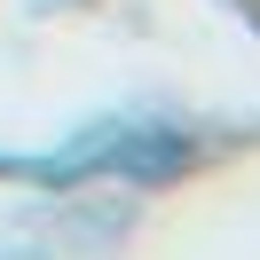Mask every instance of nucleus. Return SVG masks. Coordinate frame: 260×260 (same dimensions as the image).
<instances>
[{
	"label": "nucleus",
	"instance_id": "2",
	"mask_svg": "<svg viewBox=\"0 0 260 260\" xmlns=\"http://www.w3.org/2000/svg\"><path fill=\"white\" fill-rule=\"evenodd\" d=\"M32 16H63V8H87V0H24Z\"/></svg>",
	"mask_w": 260,
	"mask_h": 260
},
{
	"label": "nucleus",
	"instance_id": "3",
	"mask_svg": "<svg viewBox=\"0 0 260 260\" xmlns=\"http://www.w3.org/2000/svg\"><path fill=\"white\" fill-rule=\"evenodd\" d=\"M244 16H252V24H260V0H244Z\"/></svg>",
	"mask_w": 260,
	"mask_h": 260
},
{
	"label": "nucleus",
	"instance_id": "1",
	"mask_svg": "<svg viewBox=\"0 0 260 260\" xmlns=\"http://www.w3.org/2000/svg\"><path fill=\"white\" fill-rule=\"evenodd\" d=\"M213 150H229V134L197 126L181 111H103L87 126H71L55 150H16V181L48 197H87V189H174L197 166H213Z\"/></svg>",
	"mask_w": 260,
	"mask_h": 260
}]
</instances>
